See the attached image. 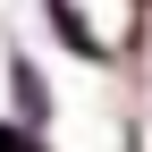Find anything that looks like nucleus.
I'll return each instance as SVG.
<instances>
[{
    "label": "nucleus",
    "instance_id": "f257e3e1",
    "mask_svg": "<svg viewBox=\"0 0 152 152\" xmlns=\"http://www.w3.org/2000/svg\"><path fill=\"white\" fill-rule=\"evenodd\" d=\"M17 110H26V127H34V118H42V76H34L26 59H17Z\"/></svg>",
    "mask_w": 152,
    "mask_h": 152
},
{
    "label": "nucleus",
    "instance_id": "f03ea898",
    "mask_svg": "<svg viewBox=\"0 0 152 152\" xmlns=\"http://www.w3.org/2000/svg\"><path fill=\"white\" fill-rule=\"evenodd\" d=\"M0 152H42V144H34V127H0Z\"/></svg>",
    "mask_w": 152,
    "mask_h": 152
}]
</instances>
